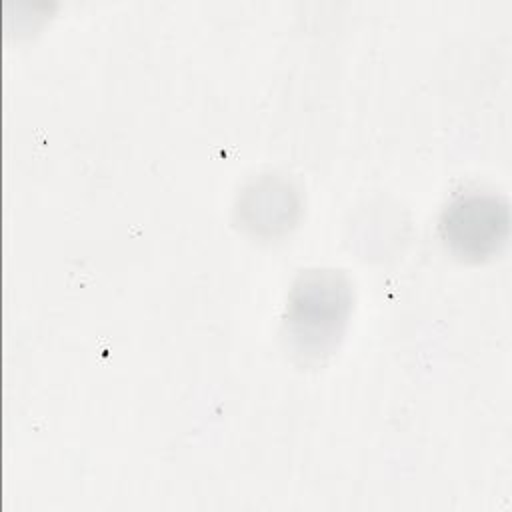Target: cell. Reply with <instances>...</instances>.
<instances>
[{"mask_svg":"<svg viewBox=\"0 0 512 512\" xmlns=\"http://www.w3.org/2000/svg\"><path fill=\"white\" fill-rule=\"evenodd\" d=\"M508 210L492 194H464L442 214L440 230L450 250L462 258H484L506 238Z\"/></svg>","mask_w":512,"mask_h":512,"instance_id":"7a4b0ae2","label":"cell"},{"mask_svg":"<svg viewBox=\"0 0 512 512\" xmlns=\"http://www.w3.org/2000/svg\"><path fill=\"white\" fill-rule=\"evenodd\" d=\"M350 308V290L336 272L304 274L288 302V330L302 354H324L338 340Z\"/></svg>","mask_w":512,"mask_h":512,"instance_id":"6da1fadb","label":"cell"}]
</instances>
